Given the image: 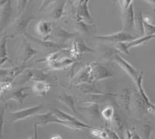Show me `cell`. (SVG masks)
Masks as SVG:
<instances>
[{"label": "cell", "instance_id": "21", "mask_svg": "<svg viewBox=\"0 0 155 139\" xmlns=\"http://www.w3.org/2000/svg\"><path fill=\"white\" fill-rule=\"evenodd\" d=\"M135 28L140 35L145 36L144 18L143 16L141 9L135 13Z\"/></svg>", "mask_w": 155, "mask_h": 139}, {"label": "cell", "instance_id": "17", "mask_svg": "<svg viewBox=\"0 0 155 139\" xmlns=\"http://www.w3.org/2000/svg\"><path fill=\"white\" fill-rule=\"evenodd\" d=\"M66 0H56L52 3L50 9V15L54 19H60L62 17L64 11Z\"/></svg>", "mask_w": 155, "mask_h": 139}, {"label": "cell", "instance_id": "30", "mask_svg": "<svg viewBox=\"0 0 155 139\" xmlns=\"http://www.w3.org/2000/svg\"><path fill=\"white\" fill-rule=\"evenodd\" d=\"M116 48L118 51H121L122 53L126 54V55H130V51H129V48H127V43L126 42H119L116 43Z\"/></svg>", "mask_w": 155, "mask_h": 139}, {"label": "cell", "instance_id": "36", "mask_svg": "<svg viewBox=\"0 0 155 139\" xmlns=\"http://www.w3.org/2000/svg\"><path fill=\"white\" fill-rule=\"evenodd\" d=\"M124 0H113V3H115L116 2H117L120 3V5H121L122 4H123V2H124Z\"/></svg>", "mask_w": 155, "mask_h": 139}, {"label": "cell", "instance_id": "23", "mask_svg": "<svg viewBox=\"0 0 155 139\" xmlns=\"http://www.w3.org/2000/svg\"><path fill=\"white\" fill-rule=\"evenodd\" d=\"M8 37H9V36H5L1 39V45H0V48H1V65H3L5 62H9V63L12 64V62L8 58L7 48H6V41H7Z\"/></svg>", "mask_w": 155, "mask_h": 139}, {"label": "cell", "instance_id": "25", "mask_svg": "<svg viewBox=\"0 0 155 139\" xmlns=\"http://www.w3.org/2000/svg\"><path fill=\"white\" fill-rule=\"evenodd\" d=\"M124 93L120 97V103L123 106L124 109L125 110L126 113H130V90L126 89L124 90Z\"/></svg>", "mask_w": 155, "mask_h": 139}, {"label": "cell", "instance_id": "39", "mask_svg": "<svg viewBox=\"0 0 155 139\" xmlns=\"http://www.w3.org/2000/svg\"><path fill=\"white\" fill-rule=\"evenodd\" d=\"M34 0H29V3H32V2H34Z\"/></svg>", "mask_w": 155, "mask_h": 139}, {"label": "cell", "instance_id": "1", "mask_svg": "<svg viewBox=\"0 0 155 139\" xmlns=\"http://www.w3.org/2000/svg\"><path fill=\"white\" fill-rule=\"evenodd\" d=\"M36 17L33 16L31 12L27 11H23L19 15L17 18L14 19L12 23V27L13 30V34L9 36V37H14L17 35H26L27 34V28L29 24L32 20L35 19Z\"/></svg>", "mask_w": 155, "mask_h": 139}, {"label": "cell", "instance_id": "15", "mask_svg": "<svg viewBox=\"0 0 155 139\" xmlns=\"http://www.w3.org/2000/svg\"><path fill=\"white\" fill-rule=\"evenodd\" d=\"M25 36H27L29 39H30L31 41H33L34 42L37 43L38 45H40L41 47H42L44 50L46 51H59L61 50H62L63 47L60 45V44H56L54 42H51V41H44V40H41V39H38L37 37H34L33 36L30 35V34H27Z\"/></svg>", "mask_w": 155, "mask_h": 139}, {"label": "cell", "instance_id": "28", "mask_svg": "<svg viewBox=\"0 0 155 139\" xmlns=\"http://www.w3.org/2000/svg\"><path fill=\"white\" fill-rule=\"evenodd\" d=\"M29 0H16V15H19L25 10Z\"/></svg>", "mask_w": 155, "mask_h": 139}, {"label": "cell", "instance_id": "18", "mask_svg": "<svg viewBox=\"0 0 155 139\" xmlns=\"http://www.w3.org/2000/svg\"><path fill=\"white\" fill-rule=\"evenodd\" d=\"M29 89H30V87L26 86L17 89V90L12 92L9 96H7L6 99L7 100H12L16 101L17 103L21 104L23 103V101L24 100H26L27 97H29V94L26 92Z\"/></svg>", "mask_w": 155, "mask_h": 139}, {"label": "cell", "instance_id": "4", "mask_svg": "<svg viewBox=\"0 0 155 139\" xmlns=\"http://www.w3.org/2000/svg\"><path fill=\"white\" fill-rule=\"evenodd\" d=\"M42 109H44V106L42 104H39V105L34 106L31 107L25 108V109H22L20 110H17L16 112H10V113H9V117H11L10 122L11 123H15L18 120H25L30 117L34 116V114H36L39 111H41Z\"/></svg>", "mask_w": 155, "mask_h": 139}, {"label": "cell", "instance_id": "5", "mask_svg": "<svg viewBox=\"0 0 155 139\" xmlns=\"http://www.w3.org/2000/svg\"><path fill=\"white\" fill-rule=\"evenodd\" d=\"M114 61L120 65L123 70L125 71L126 73L133 79V81L135 83H137V81L140 79V78L143 76V72H138L137 69H135L130 64L128 63L125 59H124V58H122L121 56H120V55H115Z\"/></svg>", "mask_w": 155, "mask_h": 139}, {"label": "cell", "instance_id": "10", "mask_svg": "<svg viewBox=\"0 0 155 139\" xmlns=\"http://www.w3.org/2000/svg\"><path fill=\"white\" fill-rule=\"evenodd\" d=\"M19 53L20 65H24L30 58L37 55V51L30 43L27 42L25 39H23L21 45L19 46Z\"/></svg>", "mask_w": 155, "mask_h": 139}, {"label": "cell", "instance_id": "6", "mask_svg": "<svg viewBox=\"0 0 155 139\" xmlns=\"http://www.w3.org/2000/svg\"><path fill=\"white\" fill-rule=\"evenodd\" d=\"M94 38L101 40V41H109V42H130L137 38V37L134 35H132L130 33L127 31H120L115 33L113 34H109V35L105 36H97L94 37Z\"/></svg>", "mask_w": 155, "mask_h": 139}, {"label": "cell", "instance_id": "14", "mask_svg": "<svg viewBox=\"0 0 155 139\" xmlns=\"http://www.w3.org/2000/svg\"><path fill=\"white\" fill-rule=\"evenodd\" d=\"M73 83L74 85L82 83H92V75H91V65H88L81 69L74 76Z\"/></svg>", "mask_w": 155, "mask_h": 139}, {"label": "cell", "instance_id": "29", "mask_svg": "<svg viewBox=\"0 0 155 139\" xmlns=\"http://www.w3.org/2000/svg\"><path fill=\"white\" fill-rule=\"evenodd\" d=\"M144 28L146 35H153V34H155V26L148 21V19L147 18H144Z\"/></svg>", "mask_w": 155, "mask_h": 139}, {"label": "cell", "instance_id": "31", "mask_svg": "<svg viewBox=\"0 0 155 139\" xmlns=\"http://www.w3.org/2000/svg\"><path fill=\"white\" fill-rule=\"evenodd\" d=\"M55 1H56V0H43V2L41 5V6H40V8H39L38 12H41L44 9H46L48 5L52 4L54 2H55Z\"/></svg>", "mask_w": 155, "mask_h": 139}, {"label": "cell", "instance_id": "8", "mask_svg": "<svg viewBox=\"0 0 155 139\" xmlns=\"http://www.w3.org/2000/svg\"><path fill=\"white\" fill-rule=\"evenodd\" d=\"M90 65H91L92 83L103 80V79L113 76L111 72L101 64L98 63V62H93Z\"/></svg>", "mask_w": 155, "mask_h": 139}, {"label": "cell", "instance_id": "11", "mask_svg": "<svg viewBox=\"0 0 155 139\" xmlns=\"http://www.w3.org/2000/svg\"><path fill=\"white\" fill-rule=\"evenodd\" d=\"M90 0H78L77 10H76L75 16L81 18V19L85 20V22L92 23L93 17L89 12L88 2Z\"/></svg>", "mask_w": 155, "mask_h": 139}, {"label": "cell", "instance_id": "37", "mask_svg": "<svg viewBox=\"0 0 155 139\" xmlns=\"http://www.w3.org/2000/svg\"><path fill=\"white\" fill-rule=\"evenodd\" d=\"M145 1L149 2V3L152 4V5H155V0H145Z\"/></svg>", "mask_w": 155, "mask_h": 139}, {"label": "cell", "instance_id": "34", "mask_svg": "<svg viewBox=\"0 0 155 139\" xmlns=\"http://www.w3.org/2000/svg\"><path fill=\"white\" fill-rule=\"evenodd\" d=\"M105 130L107 132L108 136H109V138H120V137H118V135H117L113 130H111V129H109L107 128V127H106Z\"/></svg>", "mask_w": 155, "mask_h": 139}, {"label": "cell", "instance_id": "27", "mask_svg": "<svg viewBox=\"0 0 155 139\" xmlns=\"http://www.w3.org/2000/svg\"><path fill=\"white\" fill-rule=\"evenodd\" d=\"M102 117H104L106 120L109 121V120H112L113 117H114V110L112 107H106L102 111Z\"/></svg>", "mask_w": 155, "mask_h": 139}, {"label": "cell", "instance_id": "12", "mask_svg": "<svg viewBox=\"0 0 155 139\" xmlns=\"http://www.w3.org/2000/svg\"><path fill=\"white\" fill-rule=\"evenodd\" d=\"M58 52L56 51L51 55H50L48 58V62L49 63V65L51 68L54 69H65L68 66L72 64L74 62V60L70 59V58H58Z\"/></svg>", "mask_w": 155, "mask_h": 139}, {"label": "cell", "instance_id": "38", "mask_svg": "<svg viewBox=\"0 0 155 139\" xmlns=\"http://www.w3.org/2000/svg\"><path fill=\"white\" fill-rule=\"evenodd\" d=\"M8 0H0V6H2V5H3L5 3V2H7Z\"/></svg>", "mask_w": 155, "mask_h": 139}, {"label": "cell", "instance_id": "26", "mask_svg": "<svg viewBox=\"0 0 155 139\" xmlns=\"http://www.w3.org/2000/svg\"><path fill=\"white\" fill-rule=\"evenodd\" d=\"M54 35L56 36V37H59V38L63 39V40H68V39L74 38V37L77 36V34L67 31V30H64V29L58 28L57 30H55Z\"/></svg>", "mask_w": 155, "mask_h": 139}, {"label": "cell", "instance_id": "3", "mask_svg": "<svg viewBox=\"0 0 155 139\" xmlns=\"http://www.w3.org/2000/svg\"><path fill=\"white\" fill-rule=\"evenodd\" d=\"M52 112L56 115L57 117L60 118L61 120H63L64 121H67L70 124L71 129H83V128H87V129H95V127L90 126V125L87 124L83 123V122L80 121L75 117L73 116L68 114L65 112L61 111V110L57 109V108H53L52 109Z\"/></svg>", "mask_w": 155, "mask_h": 139}, {"label": "cell", "instance_id": "2", "mask_svg": "<svg viewBox=\"0 0 155 139\" xmlns=\"http://www.w3.org/2000/svg\"><path fill=\"white\" fill-rule=\"evenodd\" d=\"M34 124L35 125H41V126H46L49 124H63L66 127H68L69 128L71 129L70 124L67 121H64L63 120H61L60 118L57 117L51 111L49 113L44 114H37L34 116Z\"/></svg>", "mask_w": 155, "mask_h": 139}, {"label": "cell", "instance_id": "24", "mask_svg": "<svg viewBox=\"0 0 155 139\" xmlns=\"http://www.w3.org/2000/svg\"><path fill=\"white\" fill-rule=\"evenodd\" d=\"M155 38V34L153 35H145L142 36L140 38H136L135 40L130 42H127V48L130 49V48L133 47H136V46H139L140 44H143L144 43H147L148 41H150L151 39Z\"/></svg>", "mask_w": 155, "mask_h": 139}, {"label": "cell", "instance_id": "16", "mask_svg": "<svg viewBox=\"0 0 155 139\" xmlns=\"http://www.w3.org/2000/svg\"><path fill=\"white\" fill-rule=\"evenodd\" d=\"M36 31L39 37H42L43 40L48 41L51 33L52 32V26L51 22L47 20H41L36 26Z\"/></svg>", "mask_w": 155, "mask_h": 139}, {"label": "cell", "instance_id": "7", "mask_svg": "<svg viewBox=\"0 0 155 139\" xmlns=\"http://www.w3.org/2000/svg\"><path fill=\"white\" fill-rule=\"evenodd\" d=\"M13 15V5L12 0H8L3 5L1 6L0 10V23H1V32H3L5 27L8 26L12 20Z\"/></svg>", "mask_w": 155, "mask_h": 139}, {"label": "cell", "instance_id": "35", "mask_svg": "<svg viewBox=\"0 0 155 139\" xmlns=\"http://www.w3.org/2000/svg\"><path fill=\"white\" fill-rule=\"evenodd\" d=\"M146 112L149 114H152L155 115V104L151 103L147 108Z\"/></svg>", "mask_w": 155, "mask_h": 139}, {"label": "cell", "instance_id": "19", "mask_svg": "<svg viewBox=\"0 0 155 139\" xmlns=\"http://www.w3.org/2000/svg\"><path fill=\"white\" fill-rule=\"evenodd\" d=\"M51 86V84L48 81H35L32 86V90L34 93L43 97L48 93Z\"/></svg>", "mask_w": 155, "mask_h": 139}, {"label": "cell", "instance_id": "33", "mask_svg": "<svg viewBox=\"0 0 155 139\" xmlns=\"http://www.w3.org/2000/svg\"><path fill=\"white\" fill-rule=\"evenodd\" d=\"M150 132H151V127L149 125H144L143 127V133L146 138H150Z\"/></svg>", "mask_w": 155, "mask_h": 139}, {"label": "cell", "instance_id": "32", "mask_svg": "<svg viewBox=\"0 0 155 139\" xmlns=\"http://www.w3.org/2000/svg\"><path fill=\"white\" fill-rule=\"evenodd\" d=\"M4 119H5V109L3 107H1V137L3 136V128H4Z\"/></svg>", "mask_w": 155, "mask_h": 139}, {"label": "cell", "instance_id": "20", "mask_svg": "<svg viewBox=\"0 0 155 139\" xmlns=\"http://www.w3.org/2000/svg\"><path fill=\"white\" fill-rule=\"evenodd\" d=\"M59 100H60L62 103L64 104V105H65L72 113L78 114L75 107L74 97H71V95H68V94H67L66 93H62L61 95L59 97Z\"/></svg>", "mask_w": 155, "mask_h": 139}, {"label": "cell", "instance_id": "13", "mask_svg": "<svg viewBox=\"0 0 155 139\" xmlns=\"http://www.w3.org/2000/svg\"><path fill=\"white\" fill-rule=\"evenodd\" d=\"M74 26L78 31L85 34H95L97 30L96 25L93 23H85V20L76 16H74Z\"/></svg>", "mask_w": 155, "mask_h": 139}, {"label": "cell", "instance_id": "22", "mask_svg": "<svg viewBox=\"0 0 155 139\" xmlns=\"http://www.w3.org/2000/svg\"><path fill=\"white\" fill-rule=\"evenodd\" d=\"M74 53L78 55H80V54H82V53L87 52V51L92 52L93 50H92L91 48L87 47L85 43H84V41H83V40H81V39H77V40L74 41Z\"/></svg>", "mask_w": 155, "mask_h": 139}, {"label": "cell", "instance_id": "9", "mask_svg": "<svg viewBox=\"0 0 155 139\" xmlns=\"http://www.w3.org/2000/svg\"><path fill=\"white\" fill-rule=\"evenodd\" d=\"M122 19L124 23V29L126 31L133 30L135 28V12L134 3H131L128 7L122 9Z\"/></svg>", "mask_w": 155, "mask_h": 139}]
</instances>
